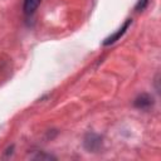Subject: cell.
I'll list each match as a JSON object with an SVG mask.
<instances>
[{"label": "cell", "instance_id": "277c9868", "mask_svg": "<svg viewBox=\"0 0 161 161\" xmlns=\"http://www.w3.org/2000/svg\"><path fill=\"white\" fill-rule=\"evenodd\" d=\"M147 3H148V0H138V1H137V5H136V10H137V11L143 10V9L146 8Z\"/></svg>", "mask_w": 161, "mask_h": 161}, {"label": "cell", "instance_id": "6da1fadb", "mask_svg": "<svg viewBox=\"0 0 161 161\" xmlns=\"http://www.w3.org/2000/svg\"><path fill=\"white\" fill-rule=\"evenodd\" d=\"M131 23H132V20L131 19H127L125 23H123V25L119 28V29H117V31H114L112 35H109L108 38H106L104 39V42H103V45H109V44H113L114 42H117L125 33H126V30L130 28V25H131Z\"/></svg>", "mask_w": 161, "mask_h": 161}, {"label": "cell", "instance_id": "7a4b0ae2", "mask_svg": "<svg viewBox=\"0 0 161 161\" xmlns=\"http://www.w3.org/2000/svg\"><path fill=\"white\" fill-rule=\"evenodd\" d=\"M152 104H153V99L147 93H142L135 99V106L140 109H148Z\"/></svg>", "mask_w": 161, "mask_h": 161}, {"label": "cell", "instance_id": "3957f363", "mask_svg": "<svg viewBox=\"0 0 161 161\" xmlns=\"http://www.w3.org/2000/svg\"><path fill=\"white\" fill-rule=\"evenodd\" d=\"M40 1L42 0H24V13L26 15H31L40 5Z\"/></svg>", "mask_w": 161, "mask_h": 161}]
</instances>
